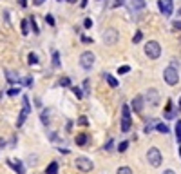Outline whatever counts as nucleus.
Returning a JSON list of instances; mask_svg holds the SVG:
<instances>
[{
    "label": "nucleus",
    "instance_id": "obj_1",
    "mask_svg": "<svg viewBox=\"0 0 181 174\" xmlns=\"http://www.w3.org/2000/svg\"><path fill=\"white\" fill-rule=\"evenodd\" d=\"M145 54L150 58V60H158L160 54H161V45L156 42V40H149L145 44Z\"/></svg>",
    "mask_w": 181,
    "mask_h": 174
},
{
    "label": "nucleus",
    "instance_id": "obj_2",
    "mask_svg": "<svg viewBox=\"0 0 181 174\" xmlns=\"http://www.w3.org/2000/svg\"><path fill=\"white\" fill-rule=\"evenodd\" d=\"M163 78L169 85H178L179 84V73L174 65H169L165 71H163Z\"/></svg>",
    "mask_w": 181,
    "mask_h": 174
},
{
    "label": "nucleus",
    "instance_id": "obj_3",
    "mask_svg": "<svg viewBox=\"0 0 181 174\" xmlns=\"http://www.w3.org/2000/svg\"><path fill=\"white\" fill-rule=\"evenodd\" d=\"M147 160H149V163H150L152 167H160V165H161V160H163L161 151H160L158 147H150L149 153H147Z\"/></svg>",
    "mask_w": 181,
    "mask_h": 174
},
{
    "label": "nucleus",
    "instance_id": "obj_4",
    "mask_svg": "<svg viewBox=\"0 0 181 174\" xmlns=\"http://www.w3.org/2000/svg\"><path fill=\"white\" fill-rule=\"evenodd\" d=\"M94 60H96V56H94V53H91V51H83V53L80 54V65H82L85 71H91V67L94 65Z\"/></svg>",
    "mask_w": 181,
    "mask_h": 174
},
{
    "label": "nucleus",
    "instance_id": "obj_5",
    "mask_svg": "<svg viewBox=\"0 0 181 174\" xmlns=\"http://www.w3.org/2000/svg\"><path fill=\"white\" fill-rule=\"evenodd\" d=\"M102 36H103V44H105V45H114V44L120 40V33H118L116 29H112V27L105 29Z\"/></svg>",
    "mask_w": 181,
    "mask_h": 174
},
{
    "label": "nucleus",
    "instance_id": "obj_6",
    "mask_svg": "<svg viewBox=\"0 0 181 174\" xmlns=\"http://www.w3.org/2000/svg\"><path fill=\"white\" fill-rule=\"evenodd\" d=\"M121 131L123 133L131 131V107L129 105L121 107Z\"/></svg>",
    "mask_w": 181,
    "mask_h": 174
},
{
    "label": "nucleus",
    "instance_id": "obj_7",
    "mask_svg": "<svg viewBox=\"0 0 181 174\" xmlns=\"http://www.w3.org/2000/svg\"><path fill=\"white\" fill-rule=\"evenodd\" d=\"M76 167H78V171H82V172H91V171L94 169V163H92L89 158L80 156V158H76Z\"/></svg>",
    "mask_w": 181,
    "mask_h": 174
},
{
    "label": "nucleus",
    "instance_id": "obj_8",
    "mask_svg": "<svg viewBox=\"0 0 181 174\" xmlns=\"http://www.w3.org/2000/svg\"><path fill=\"white\" fill-rule=\"evenodd\" d=\"M158 5H160V11L163 13V16H170L172 11H174V2L172 0H158Z\"/></svg>",
    "mask_w": 181,
    "mask_h": 174
},
{
    "label": "nucleus",
    "instance_id": "obj_9",
    "mask_svg": "<svg viewBox=\"0 0 181 174\" xmlns=\"http://www.w3.org/2000/svg\"><path fill=\"white\" fill-rule=\"evenodd\" d=\"M147 98H149L150 105H158V103H160V93H158L156 89H149V91H147Z\"/></svg>",
    "mask_w": 181,
    "mask_h": 174
},
{
    "label": "nucleus",
    "instance_id": "obj_10",
    "mask_svg": "<svg viewBox=\"0 0 181 174\" xmlns=\"http://www.w3.org/2000/svg\"><path fill=\"white\" fill-rule=\"evenodd\" d=\"M131 109H132L134 113H141V111H143V96H136V98L132 100V103H131Z\"/></svg>",
    "mask_w": 181,
    "mask_h": 174
},
{
    "label": "nucleus",
    "instance_id": "obj_11",
    "mask_svg": "<svg viewBox=\"0 0 181 174\" xmlns=\"http://www.w3.org/2000/svg\"><path fill=\"white\" fill-rule=\"evenodd\" d=\"M4 74H5V78H7V82H9V84H18V82H20L18 73H15V71H11V69H5V71H4Z\"/></svg>",
    "mask_w": 181,
    "mask_h": 174
},
{
    "label": "nucleus",
    "instance_id": "obj_12",
    "mask_svg": "<svg viewBox=\"0 0 181 174\" xmlns=\"http://www.w3.org/2000/svg\"><path fill=\"white\" fill-rule=\"evenodd\" d=\"M87 142H89V136H87L85 133L76 134V145H78V147H85V145H87Z\"/></svg>",
    "mask_w": 181,
    "mask_h": 174
},
{
    "label": "nucleus",
    "instance_id": "obj_13",
    "mask_svg": "<svg viewBox=\"0 0 181 174\" xmlns=\"http://www.w3.org/2000/svg\"><path fill=\"white\" fill-rule=\"evenodd\" d=\"M163 114H165V118H169V120L176 116V111L172 109V100H169V102H167V107H165V113H163Z\"/></svg>",
    "mask_w": 181,
    "mask_h": 174
},
{
    "label": "nucleus",
    "instance_id": "obj_14",
    "mask_svg": "<svg viewBox=\"0 0 181 174\" xmlns=\"http://www.w3.org/2000/svg\"><path fill=\"white\" fill-rule=\"evenodd\" d=\"M103 78L107 80V84H109L111 87H118V85H120V82H118L112 74H109V73H103Z\"/></svg>",
    "mask_w": 181,
    "mask_h": 174
},
{
    "label": "nucleus",
    "instance_id": "obj_15",
    "mask_svg": "<svg viewBox=\"0 0 181 174\" xmlns=\"http://www.w3.org/2000/svg\"><path fill=\"white\" fill-rule=\"evenodd\" d=\"M22 113H24V114H29V113H31V103H29V98H27V96L22 98Z\"/></svg>",
    "mask_w": 181,
    "mask_h": 174
},
{
    "label": "nucleus",
    "instance_id": "obj_16",
    "mask_svg": "<svg viewBox=\"0 0 181 174\" xmlns=\"http://www.w3.org/2000/svg\"><path fill=\"white\" fill-rule=\"evenodd\" d=\"M145 0H131V7L132 9H136V11H140V9H145Z\"/></svg>",
    "mask_w": 181,
    "mask_h": 174
},
{
    "label": "nucleus",
    "instance_id": "obj_17",
    "mask_svg": "<svg viewBox=\"0 0 181 174\" xmlns=\"http://www.w3.org/2000/svg\"><path fill=\"white\" fill-rule=\"evenodd\" d=\"M9 165L15 169V172H16V174H25V172H24V165H22V162H15V163L9 162Z\"/></svg>",
    "mask_w": 181,
    "mask_h": 174
},
{
    "label": "nucleus",
    "instance_id": "obj_18",
    "mask_svg": "<svg viewBox=\"0 0 181 174\" xmlns=\"http://www.w3.org/2000/svg\"><path fill=\"white\" fill-rule=\"evenodd\" d=\"M45 174H58V163L56 162H51L45 169Z\"/></svg>",
    "mask_w": 181,
    "mask_h": 174
},
{
    "label": "nucleus",
    "instance_id": "obj_19",
    "mask_svg": "<svg viewBox=\"0 0 181 174\" xmlns=\"http://www.w3.org/2000/svg\"><path fill=\"white\" fill-rule=\"evenodd\" d=\"M49 111L47 109H44L42 113H40V120H42V123L45 125V127H49V114H47Z\"/></svg>",
    "mask_w": 181,
    "mask_h": 174
},
{
    "label": "nucleus",
    "instance_id": "obj_20",
    "mask_svg": "<svg viewBox=\"0 0 181 174\" xmlns=\"http://www.w3.org/2000/svg\"><path fill=\"white\" fill-rule=\"evenodd\" d=\"M20 29H22V34H29V20H22L20 22Z\"/></svg>",
    "mask_w": 181,
    "mask_h": 174
},
{
    "label": "nucleus",
    "instance_id": "obj_21",
    "mask_svg": "<svg viewBox=\"0 0 181 174\" xmlns=\"http://www.w3.org/2000/svg\"><path fill=\"white\" fill-rule=\"evenodd\" d=\"M18 84H24L25 87H33L34 80H33V76H25V78H20V82H18Z\"/></svg>",
    "mask_w": 181,
    "mask_h": 174
},
{
    "label": "nucleus",
    "instance_id": "obj_22",
    "mask_svg": "<svg viewBox=\"0 0 181 174\" xmlns=\"http://www.w3.org/2000/svg\"><path fill=\"white\" fill-rule=\"evenodd\" d=\"M53 67H60V53L58 51H53Z\"/></svg>",
    "mask_w": 181,
    "mask_h": 174
},
{
    "label": "nucleus",
    "instance_id": "obj_23",
    "mask_svg": "<svg viewBox=\"0 0 181 174\" xmlns=\"http://www.w3.org/2000/svg\"><path fill=\"white\" fill-rule=\"evenodd\" d=\"M156 131H158V133H163V134H167L170 129H169V125H167V123H158V125H156Z\"/></svg>",
    "mask_w": 181,
    "mask_h": 174
},
{
    "label": "nucleus",
    "instance_id": "obj_24",
    "mask_svg": "<svg viewBox=\"0 0 181 174\" xmlns=\"http://www.w3.org/2000/svg\"><path fill=\"white\" fill-rule=\"evenodd\" d=\"M58 85H60V87H71V80H69L67 76H63V78L58 80Z\"/></svg>",
    "mask_w": 181,
    "mask_h": 174
},
{
    "label": "nucleus",
    "instance_id": "obj_25",
    "mask_svg": "<svg viewBox=\"0 0 181 174\" xmlns=\"http://www.w3.org/2000/svg\"><path fill=\"white\" fill-rule=\"evenodd\" d=\"M176 142L181 143V120H178V123H176Z\"/></svg>",
    "mask_w": 181,
    "mask_h": 174
},
{
    "label": "nucleus",
    "instance_id": "obj_26",
    "mask_svg": "<svg viewBox=\"0 0 181 174\" xmlns=\"http://www.w3.org/2000/svg\"><path fill=\"white\" fill-rule=\"evenodd\" d=\"M29 25L33 27V33H36V34L40 33V29H38V25H36V20H34V16H31V18H29Z\"/></svg>",
    "mask_w": 181,
    "mask_h": 174
},
{
    "label": "nucleus",
    "instance_id": "obj_27",
    "mask_svg": "<svg viewBox=\"0 0 181 174\" xmlns=\"http://www.w3.org/2000/svg\"><path fill=\"white\" fill-rule=\"evenodd\" d=\"M25 118H27V114H24V113L20 111V116H18V120H16V127H22L24 122H25Z\"/></svg>",
    "mask_w": 181,
    "mask_h": 174
},
{
    "label": "nucleus",
    "instance_id": "obj_28",
    "mask_svg": "<svg viewBox=\"0 0 181 174\" xmlns=\"http://www.w3.org/2000/svg\"><path fill=\"white\" fill-rule=\"evenodd\" d=\"M89 80H83V96H89L91 94V89H89Z\"/></svg>",
    "mask_w": 181,
    "mask_h": 174
},
{
    "label": "nucleus",
    "instance_id": "obj_29",
    "mask_svg": "<svg viewBox=\"0 0 181 174\" xmlns=\"http://www.w3.org/2000/svg\"><path fill=\"white\" fill-rule=\"evenodd\" d=\"M71 91L74 93V96H76L78 100H82V98H83V93L80 91V87H71Z\"/></svg>",
    "mask_w": 181,
    "mask_h": 174
},
{
    "label": "nucleus",
    "instance_id": "obj_30",
    "mask_svg": "<svg viewBox=\"0 0 181 174\" xmlns=\"http://www.w3.org/2000/svg\"><path fill=\"white\" fill-rule=\"evenodd\" d=\"M141 38H143V33H141V31H136V34H134L132 42H134V44H140V42H141Z\"/></svg>",
    "mask_w": 181,
    "mask_h": 174
},
{
    "label": "nucleus",
    "instance_id": "obj_31",
    "mask_svg": "<svg viewBox=\"0 0 181 174\" xmlns=\"http://www.w3.org/2000/svg\"><path fill=\"white\" fill-rule=\"evenodd\" d=\"M116 174H132V169L131 167H120Z\"/></svg>",
    "mask_w": 181,
    "mask_h": 174
},
{
    "label": "nucleus",
    "instance_id": "obj_32",
    "mask_svg": "<svg viewBox=\"0 0 181 174\" xmlns=\"http://www.w3.org/2000/svg\"><path fill=\"white\" fill-rule=\"evenodd\" d=\"M127 147H129V142H121V143L118 145V153H125Z\"/></svg>",
    "mask_w": 181,
    "mask_h": 174
},
{
    "label": "nucleus",
    "instance_id": "obj_33",
    "mask_svg": "<svg viewBox=\"0 0 181 174\" xmlns=\"http://www.w3.org/2000/svg\"><path fill=\"white\" fill-rule=\"evenodd\" d=\"M27 60H29V64H31V65H33V64H38V56H36V54H34V53H31V54H29V58H27Z\"/></svg>",
    "mask_w": 181,
    "mask_h": 174
},
{
    "label": "nucleus",
    "instance_id": "obj_34",
    "mask_svg": "<svg viewBox=\"0 0 181 174\" xmlns=\"http://www.w3.org/2000/svg\"><path fill=\"white\" fill-rule=\"evenodd\" d=\"M129 71H131L129 65H121V67H118V73H120V74H127Z\"/></svg>",
    "mask_w": 181,
    "mask_h": 174
},
{
    "label": "nucleus",
    "instance_id": "obj_35",
    "mask_svg": "<svg viewBox=\"0 0 181 174\" xmlns=\"http://www.w3.org/2000/svg\"><path fill=\"white\" fill-rule=\"evenodd\" d=\"M5 94H7V96H18V94H20V89H9Z\"/></svg>",
    "mask_w": 181,
    "mask_h": 174
},
{
    "label": "nucleus",
    "instance_id": "obj_36",
    "mask_svg": "<svg viewBox=\"0 0 181 174\" xmlns=\"http://www.w3.org/2000/svg\"><path fill=\"white\" fill-rule=\"evenodd\" d=\"M45 22H47L49 25H54V18H53V15H45Z\"/></svg>",
    "mask_w": 181,
    "mask_h": 174
},
{
    "label": "nucleus",
    "instance_id": "obj_37",
    "mask_svg": "<svg viewBox=\"0 0 181 174\" xmlns=\"http://www.w3.org/2000/svg\"><path fill=\"white\" fill-rule=\"evenodd\" d=\"M83 27H85V29H91V27H92V20H91V18H85Z\"/></svg>",
    "mask_w": 181,
    "mask_h": 174
},
{
    "label": "nucleus",
    "instance_id": "obj_38",
    "mask_svg": "<svg viewBox=\"0 0 181 174\" xmlns=\"http://www.w3.org/2000/svg\"><path fill=\"white\" fill-rule=\"evenodd\" d=\"M78 123L85 127V125H87V118H85V116H80V118H78Z\"/></svg>",
    "mask_w": 181,
    "mask_h": 174
},
{
    "label": "nucleus",
    "instance_id": "obj_39",
    "mask_svg": "<svg viewBox=\"0 0 181 174\" xmlns=\"http://www.w3.org/2000/svg\"><path fill=\"white\" fill-rule=\"evenodd\" d=\"M112 147H114V142H112V140L105 143V151H112Z\"/></svg>",
    "mask_w": 181,
    "mask_h": 174
},
{
    "label": "nucleus",
    "instance_id": "obj_40",
    "mask_svg": "<svg viewBox=\"0 0 181 174\" xmlns=\"http://www.w3.org/2000/svg\"><path fill=\"white\" fill-rule=\"evenodd\" d=\"M172 27H174V29H178V31H179V29H181V22H179V20H176V22H174V24H172Z\"/></svg>",
    "mask_w": 181,
    "mask_h": 174
},
{
    "label": "nucleus",
    "instance_id": "obj_41",
    "mask_svg": "<svg viewBox=\"0 0 181 174\" xmlns=\"http://www.w3.org/2000/svg\"><path fill=\"white\" fill-rule=\"evenodd\" d=\"M82 42H83V44H91L92 38H89V36H82Z\"/></svg>",
    "mask_w": 181,
    "mask_h": 174
},
{
    "label": "nucleus",
    "instance_id": "obj_42",
    "mask_svg": "<svg viewBox=\"0 0 181 174\" xmlns=\"http://www.w3.org/2000/svg\"><path fill=\"white\" fill-rule=\"evenodd\" d=\"M125 4V0H116L114 2V7H120V5H123Z\"/></svg>",
    "mask_w": 181,
    "mask_h": 174
},
{
    "label": "nucleus",
    "instance_id": "obj_43",
    "mask_svg": "<svg viewBox=\"0 0 181 174\" xmlns=\"http://www.w3.org/2000/svg\"><path fill=\"white\" fill-rule=\"evenodd\" d=\"M51 140H53V142H60V138H58V134H54V133L51 134Z\"/></svg>",
    "mask_w": 181,
    "mask_h": 174
},
{
    "label": "nucleus",
    "instance_id": "obj_44",
    "mask_svg": "<svg viewBox=\"0 0 181 174\" xmlns=\"http://www.w3.org/2000/svg\"><path fill=\"white\" fill-rule=\"evenodd\" d=\"M152 129H154V127H152V125H150V123H147V127H145V133H150V131H152Z\"/></svg>",
    "mask_w": 181,
    "mask_h": 174
},
{
    "label": "nucleus",
    "instance_id": "obj_45",
    "mask_svg": "<svg viewBox=\"0 0 181 174\" xmlns=\"http://www.w3.org/2000/svg\"><path fill=\"white\" fill-rule=\"evenodd\" d=\"M18 4H20V7H25V5H27V0H18Z\"/></svg>",
    "mask_w": 181,
    "mask_h": 174
},
{
    "label": "nucleus",
    "instance_id": "obj_46",
    "mask_svg": "<svg viewBox=\"0 0 181 174\" xmlns=\"http://www.w3.org/2000/svg\"><path fill=\"white\" fill-rule=\"evenodd\" d=\"M44 2H45V0H33V4H34V5H42Z\"/></svg>",
    "mask_w": 181,
    "mask_h": 174
},
{
    "label": "nucleus",
    "instance_id": "obj_47",
    "mask_svg": "<svg viewBox=\"0 0 181 174\" xmlns=\"http://www.w3.org/2000/svg\"><path fill=\"white\" fill-rule=\"evenodd\" d=\"M163 174H176L172 169H167V171H163Z\"/></svg>",
    "mask_w": 181,
    "mask_h": 174
},
{
    "label": "nucleus",
    "instance_id": "obj_48",
    "mask_svg": "<svg viewBox=\"0 0 181 174\" xmlns=\"http://www.w3.org/2000/svg\"><path fill=\"white\" fill-rule=\"evenodd\" d=\"M0 147H5V140L4 138H0Z\"/></svg>",
    "mask_w": 181,
    "mask_h": 174
},
{
    "label": "nucleus",
    "instance_id": "obj_49",
    "mask_svg": "<svg viewBox=\"0 0 181 174\" xmlns=\"http://www.w3.org/2000/svg\"><path fill=\"white\" fill-rule=\"evenodd\" d=\"M87 2H89V0H82V4H80V5H82V7H85V5H87Z\"/></svg>",
    "mask_w": 181,
    "mask_h": 174
},
{
    "label": "nucleus",
    "instance_id": "obj_50",
    "mask_svg": "<svg viewBox=\"0 0 181 174\" xmlns=\"http://www.w3.org/2000/svg\"><path fill=\"white\" fill-rule=\"evenodd\" d=\"M67 2H71V4H74V2H76V0H67Z\"/></svg>",
    "mask_w": 181,
    "mask_h": 174
},
{
    "label": "nucleus",
    "instance_id": "obj_51",
    "mask_svg": "<svg viewBox=\"0 0 181 174\" xmlns=\"http://www.w3.org/2000/svg\"><path fill=\"white\" fill-rule=\"evenodd\" d=\"M179 111H181V98H179Z\"/></svg>",
    "mask_w": 181,
    "mask_h": 174
},
{
    "label": "nucleus",
    "instance_id": "obj_52",
    "mask_svg": "<svg viewBox=\"0 0 181 174\" xmlns=\"http://www.w3.org/2000/svg\"><path fill=\"white\" fill-rule=\"evenodd\" d=\"M179 156H181V147H179Z\"/></svg>",
    "mask_w": 181,
    "mask_h": 174
},
{
    "label": "nucleus",
    "instance_id": "obj_53",
    "mask_svg": "<svg viewBox=\"0 0 181 174\" xmlns=\"http://www.w3.org/2000/svg\"><path fill=\"white\" fill-rule=\"evenodd\" d=\"M58 2H62V0H58Z\"/></svg>",
    "mask_w": 181,
    "mask_h": 174
}]
</instances>
